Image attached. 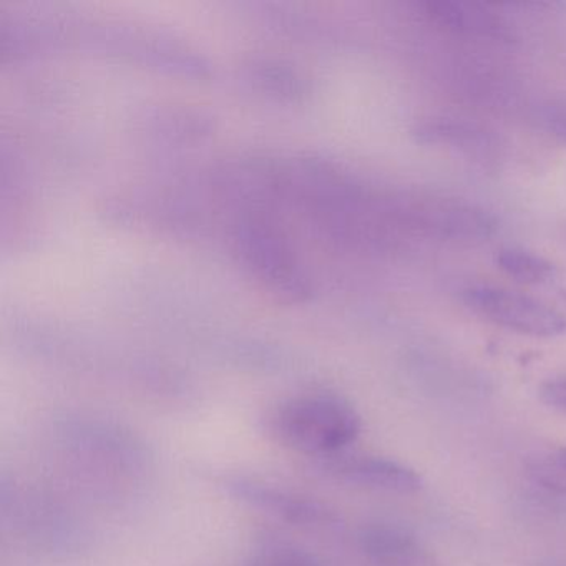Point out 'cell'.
Returning a JSON list of instances; mask_svg holds the SVG:
<instances>
[{"instance_id": "ba28073f", "label": "cell", "mask_w": 566, "mask_h": 566, "mask_svg": "<svg viewBox=\"0 0 566 566\" xmlns=\"http://www.w3.org/2000/svg\"><path fill=\"white\" fill-rule=\"evenodd\" d=\"M423 14L443 32L476 41L512 42L515 31L502 14L470 0H427Z\"/></svg>"}, {"instance_id": "7a4b0ae2", "label": "cell", "mask_w": 566, "mask_h": 566, "mask_svg": "<svg viewBox=\"0 0 566 566\" xmlns=\"http://www.w3.org/2000/svg\"><path fill=\"white\" fill-rule=\"evenodd\" d=\"M263 430L284 449L324 460L340 455L359 439L363 419L344 397L301 394L271 407Z\"/></svg>"}, {"instance_id": "52a82bcc", "label": "cell", "mask_w": 566, "mask_h": 566, "mask_svg": "<svg viewBox=\"0 0 566 566\" xmlns=\"http://www.w3.org/2000/svg\"><path fill=\"white\" fill-rule=\"evenodd\" d=\"M319 469L340 482L400 495L419 492L423 485L422 476L416 470L384 457L340 453L324 459Z\"/></svg>"}, {"instance_id": "5b68a950", "label": "cell", "mask_w": 566, "mask_h": 566, "mask_svg": "<svg viewBox=\"0 0 566 566\" xmlns=\"http://www.w3.org/2000/svg\"><path fill=\"white\" fill-rule=\"evenodd\" d=\"M462 301L482 319L523 336L549 339L566 333L565 314L520 291L475 284L462 291Z\"/></svg>"}, {"instance_id": "9c48e42d", "label": "cell", "mask_w": 566, "mask_h": 566, "mask_svg": "<svg viewBox=\"0 0 566 566\" xmlns=\"http://www.w3.org/2000/svg\"><path fill=\"white\" fill-rule=\"evenodd\" d=\"M412 138L416 144L447 148L473 160H492L503 150L502 138L495 132L465 118H427L412 128Z\"/></svg>"}, {"instance_id": "6da1fadb", "label": "cell", "mask_w": 566, "mask_h": 566, "mask_svg": "<svg viewBox=\"0 0 566 566\" xmlns=\"http://www.w3.org/2000/svg\"><path fill=\"white\" fill-rule=\"evenodd\" d=\"M54 450L81 479L102 483L104 492H125L151 472L147 443L122 423L102 417H64L52 429Z\"/></svg>"}, {"instance_id": "4fadbf2b", "label": "cell", "mask_w": 566, "mask_h": 566, "mask_svg": "<svg viewBox=\"0 0 566 566\" xmlns=\"http://www.w3.org/2000/svg\"><path fill=\"white\" fill-rule=\"evenodd\" d=\"M536 120L543 132L566 145V97L546 98L536 108Z\"/></svg>"}, {"instance_id": "8992f818", "label": "cell", "mask_w": 566, "mask_h": 566, "mask_svg": "<svg viewBox=\"0 0 566 566\" xmlns=\"http://www.w3.org/2000/svg\"><path fill=\"white\" fill-rule=\"evenodd\" d=\"M218 486L231 499L287 525L319 528L333 522V513L313 496L243 473H223Z\"/></svg>"}, {"instance_id": "5bb4252c", "label": "cell", "mask_w": 566, "mask_h": 566, "mask_svg": "<svg viewBox=\"0 0 566 566\" xmlns=\"http://www.w3.org/2000/svg\"><path fill=\"white\" fill-rule=\"evenodd\" d=\"M539 399L552 409L566 413V377L543 384L539 389Z\"/></svg>"}, {"instance_id": "3957f363", "label": "cell", "mask_w": 566, "mask_h": 566, "mask_svg": "<svg viewBox=\"0 0 566 566\" xmlns=\"http://www.w3.org/2000/svg\"><path fill=\"white\" fill-rule=\"evenodd\" d=\"M387 210L402 233L447 243H483L500 224L499 218L480 205L422 191L394 197L387 201Z\"/></svg>"}, {"instance_id": "8fae6325", "label": "cell", "mask_w": 566, "mask_h": 566, "mask_svg": "<svg viewBox=\"0 0 566 566\" xmlns=\"http://www.w3.org/2000/svg\"><path fill=\"white\" fill-rule=\"evenodd\" d=\"M495 264L503 274L526 286H542L552 283L556 276L552 261L525 248H502L496 251Z\"/></svg>"}, {"instance_id": "9a60e30c", "label": "cell", "mask_w": 566, "mask_h": 566, "mask_svg": "<svg viewBox=\"0 0 566 566\" xmlns=\"http://www.w3.org/2000/svg\"><path fill=\"white\" fill-rule=\"evenodd\" d=\"M562 460H563V465H565V469H566V449L563 450V452H562Z\"/></svg>"}, {"instance_id": "7c38bea8", "label": "cell", "mask_w": 566, "mask_h": 566, "mask_svg": "<svg viewBox=\"0 0 566 566\" xmlns=\"http://www.w3.org/2000/svg\"><path fill=\"white\" fill-rule=\"evenodd\" d=\"M244 566H324L313 553L283 539H264L248 556Z\"/></svg>"}, {"instance_id": "277c9868", "label": "cell", "mask_w": 566, "mask_h": 566, "mask_svg": "<svg viewBox=\"0 0 566 566\" xmlns=\"http://www.w3.org/2000/svg\"><path fill=\"white\" fill-rule=\"evenodd\" d=\"M2 520L14 526V532L48 552H77L82 546L81 526L72 513L41 492H29L21 486L2 482Z\"/></svg>"}, {"instance_id": "30bf717a", "label": "cell", "mask_w": 566, "mask_h": 566, "mask_svg": "<svg viewBox=\"0 0 566 566\" xmlns=\"http://www.w3.org/2000/svg\"><path fill=\"white\" fill-rule=\"evenodd\" d=\"M360 543L374 566H443L413 536L394 526H369Z\"/></svg>"}]
</instances>
